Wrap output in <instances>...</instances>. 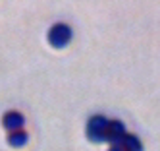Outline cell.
Returning a JSON list of instances; mask_svg holds the SVG:
<instances>
[]
</instances>
